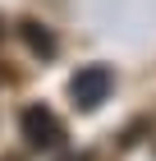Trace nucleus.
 <instances>
[{
  "instance_id": "1",
  "label": "nucleus",
  "mask_w": 156,
  "mask_h": 161,
  "mask_svg": "<svg viewBox=\"0 0 156 161\" xmlns=\"http://www.w3.org/2000/svg\"><path fill=\"white\" fill-rule=\"evenodd\" d=\"M106 83H110V74H106V69H83V74L73 78V101H78V106H92V101H101V97H106Z\"/></svg>"
}]
</instances>
